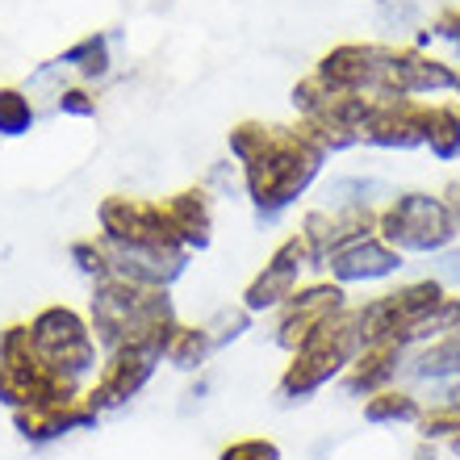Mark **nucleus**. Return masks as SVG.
I'll list each match as a JSON object with an SVG mask.
<instances>
[{
    "instance_id": "c756f323",
    "label": "nucleus",
    "mask_w": 460,
    "mask_h": 460,
    "mask_svg": "<svg viewBox=\"0 0 460 460\" xmlns=\"http://www.w3.org/2000/svg\"><path fill=\"white\" fill-rule=\"evenodd\" d=\"M431 0H376V22L385 30H423Z\"/></svg>"
},
{
    "instance_id": "5701e85b",
    "label": "nucleus",
    "mask_w": 460,
    "mask_h": 460,
    "mask_svg": "<svg viewBox=\"0 0 460 460\" xmlns=\"http://www.w3.org/2000/svg\"><path fill=\"white\" fill-rule=\"evenodd\" d=\"M423 406H427V398H419V389L398 381V385L368 394V398L360 402V414L368 427H414L419 414H423Z\"/></svg>"
},
{
    "instance_id": "aec40b11",
    "label": "nucleus",
    "mask_w": 460,
    "mask_h": 460,
    "mask_svg": "<svg viewBox=\"0 0 460 460\" xmlns=\"http://www.w3.org/2000/svg\"><path fill=\"white\" fill-rule=\"evenodd\" d=\"M394 193V184L381 176H364V172H335L323 176L314 189L318 206H335V209H381L385 197Z\"/></svg>"
},
{
    "instance_id": "0eeeda50",
    "label": "nucleus",
    "mask_w": 460,
    "mask_h": 460,
    "mask_svg": "<svg viewBox=\"0 0 460 460\" xmlns=\"http://www.w3.org/2000/svg\"><path fill=\"white\" fill-rule=\"evenodd\" d=\"M84 394L67 376L50 373L47 360L38 356L30 340V323H4L0 327V406L4 411H25V406H50V402H72Z\"/></svg>"
},
{
    "instance_id": "9b49d317",
    "label": "nucleus",
    "mask_w": 460,
    "mask_h": 460,
    "mask_svg": "<svg viewBox=\"0 0 460 460\" xmlns=\"http://www.w3.org/2000/svg\"><path fill=\"white\" fill-rule=\"evenodd\" d=\"M164 368V356L151 348H138V343H126V348L105 351L97 376L84 385V402L105 419V414L126 411L134 398H143L146 385L155 381V373Z\"/></svg>"
},
{
    "instance_id": "a878e982",
    "label": "nucleus",
    "mask_w": 460,
    "mask_h": 460,
    "mask_svg": "<svg viewBox=\"0 0 460 460\" xmlns=\"http://www.w3.org/2000/svg\"><path fill=\"white\" fill-rule=\"evenodd\" d=\"M414 439L436 444L439 452H448V456L460 460V411L439 406V402H427L423 414H419V423H414Z\"/></svg>"
},
{
    "instance_id": "4468645a",
    "label": "nucleus",
    "mask_w": 460,
    "mask_h": 460,
    "mask_svg": "<svg viewBox=\"0 0 460 460\" xmlns=\"http://www.w3.org/2000/svg\"><path fill=\"white\" fill-rule=\"evenodd\" d=\"M427 105L431 101L414 97H368V110L360 118V146L368 151H385V155H411L423 151L427 130Z\"/></svg>"
},
{
    "instance_id": "423d86ee",
    "label": "nucleus",
    "mask_w": 460,
    "mask_h": 460,
    "mask_svg": "<svg viewBox=\"0 0 460 460\" xmlns=\"http://www.w3.org/2000/svg\"><path fill=\"white\" fill-rule=\"evenodd\" d=\"M25 323H30V340H34L38 356L47 360L50 373L67 376L75 385H88L97 376L105 351H101L97 335H93V323H88L84 305L47 302V305H38Z\"/></svg>"
},
{
    "instance_id": "2eb2a0df",
    "label": "nucleus",
    "mask_w": 460,
    "mask_h": 460,
    "mask_svg": "<svg viewBox=\"0 0 460 460\" xmlns=\"http://www.w3.org/2000/svg\"><path fill=\"white\" fill-rule=\"evenodd\" d=\"M402 272H406V255L398 247H389L376 230H368L360 239L343 243L340 252H331L318 277H331L335 285H343L351 293V289H385Z\"/></svg>"
},
{
    "instance_id": "412c9836",
    "label": "nucleus",
    "mask_w": 460,
    "mask_h": 460,
    "mask_svg": "<svg viewBox=\"0 0 460 460\" xmlns=\"http://www.w3.org/2000/svg\"><path fill=\"white\" fill-rule=\"evenodd\" d=\"M50 67H63V72L72 75V80H80V84H105L113 75V42L110 34H101V30H93V34L75 38L72 47H63L59 55H55V63Z\"/></svg>"
},
{
    "instance_id": "a211bd4d",
    "label": "nucleus",
    "mask_w": 460,
    "mask_h": 460,
    "mask_svg": "<svg viewBox=\"0 0 460 460\" xmlns=\"http://www.w3.org/2000/svg\"><path fill=\"white\" fill-rule=\"evenodd\" d=\"M13 431L22 444H34V448H47V444H59V439L75 436V431H97L101 414L84 402V394L72 402H50V406H25V411L9 414Z\"/></svg>"
},
{
    "instance_id": "58836bf2",
    "label": "nucleus",
    "mask_w": 460,
    "mask_h": 460,
    "mask_svg": "<svg viewBox=\"0 0 460 460\" xmlns=\"http://www.w3.org/2000/svg\"><path fill=\"white\" fill-rule=\"evenodd\" d=\"M452 97H456V101H460V75H456V93H452Z\"/></svg>"
},
{
    "instance_id": "f8f14e48",
    "label": "nucleus",
    "mask_w": 460,
    "mask_h": 460,
    "mask_svg": "<svg viewBox=\"0 0 460 460\" xmlns=\"http://www.w3.org/2000/svg\"><path fill=\"white\" fill-rule=\"evenodd\" d=\"M456 75L460 63L452 55H439L431 47H414V42H389V63H385L389 97L444 101L456 93Z\"/></svg>"
},
{
    "instance_id": "9d476101",
    "label": "nucleus",
    "mask_w": 460,
    "mask_h": 460,
    "mask_svg": "<svg viewBox=\"0 0 460 460\" xmlns=\"http://www.w3.org/2000/svg\"><path fill=\"white\" fill-rule=\"evenodd\" d=\"M351 302H356V297H351L343 285H335L331 277H310L289 302L280 305L277 314L268 318V343L289 356V351L302 348L314 331H323L327 323L348 314Z\"/></svg>"
},
{
    "instance_id": "473e14b6",
    "label": "nucleus",
    "mask_w": 460,
    "mask_h": 460,
    "mask_svg": "<svg viewBox=\"0 0 460 460\" xmlns=\"http://www.w3.org/2000/svg\"><path fill=\"white\" fill-rule=\"evenodd\" d=\"M214 460H285V448L272 436H234L222 444Z\"/></svg>"
},
{
    "instance_id": "ddd939ff",
    "label": "nucleus",
    "mask_w": 460,
    "mask_h": 460,
    "mask_svg": "<svg viewBox=\"0 0 460 460\" xmlns=\"http://www.w3.org/2000/svg\"><path fill=\"white\" fill-rule=\"evenodd\" d=\"M385 63H389V42H381V38H348V42H335V47L323 50L310 72L323 84L340 88V93L381 97L385 93Z\"/></svg>"
},
{
    "instance_id": "7ed1b4c3",
    "label": "nucleus",
    "mask_w": 460,
    "mask_h": 460,
    "mask_svg": "<svg viewBox=\"0 0 460 460\" xmlns=\"http://www.w3.org/2000/svg\"><path fill=\"white\" fill-rule=\"evenodd\" d=\"M360 348H364L360 327H356V314L348 310V314H340L335 323L314 331L302 348H293L285 356L277 373V402L302 406V402H314L323 389L340 385V376L348 373V364L356 360Z\"/></svg>"
},
{
    "instance_id": "c85d7f7f",
    "label": "nucleus",
    "mask_w": 460,
    "mask_h": 460,
    "mask_svg": "<svg viewBox=\"0 0 460 460\" xmlns=\"http://www.w3.org/2000/svg\"><path fill=\"white\" fill-rule=\"evenodd\" d=\"M201 323H206V331L214 335V348L222 351V348H234V343L247 340V335L255 331V323H260V318L247 314V310L239 305V297H234V302L218 305V310H214L209 318H201Z\"/></svg>"
},
{
    "instance_id": "6e6552de",
    "label": "nucleus",
    "mask_w": 460,
    "mask_h": 460,
    "mask_svg": "<svg viewBox=\"0 0 460 460\" xmlns=\"http://www.w3.org/2000/svg\"><path fill=\"white\" fill-rule=\"evenodd\" d=\"M113 252H155V247H181L164 214V201L146 193H105L97 201V230Z\"/></svg>"
},
{
    "instance_id": "4be33fe9",
    "label": "nucleus",
    "mask_w": 460,
    "mask_h": 460,
    "mask_svg": "<svg viewBox=\"0 0 460 460\" xmlns=\"http://www.w3.org/2000/svg\"><path fill=\"white\" fill-rule=\"evenodd\" d=\"M460 376V335H444V340H431V343H419L411 348L406 356V376L411 385H448Z\"/></svg>"
},
{
    "instance_id": "f704fd0d",
    "label": "nucleus",
    "mask_w": 460,
    "mask_h": 460,
    "mask_svg": "<svg viewBox=\"0 0 460 460\" xmlns=\"http://www.w3.org/2000/svg\"><path fill=\"white\" fill-rule=\"evenodd\" d=\"M427 272L439 277L448 289H460V239L452 243V247H444L439 255H431V260H427Z\"/></svg>"
},
{
    "instance_id": "2f4dec72",
    "label": "nucleus",
    "mask_w": 460,
    "mask_h": 460,
    "mask_svg": "<svg viewBox=\"0 0 460 460\" xmlns=\"http://www.w3.org/2000/svg\"><path fill=\"white\" fill-rule=\"evenodd\" d=\"M55 113H63V118H75V121H88L101 113V97L93 84H80V80H72V84H59L55 88Z\"/></svg>"
},
{
    "instance_id": "6ab92c4d",
    "label": "nucleus",
    "mask_w": 460,
    "mask_h": 460,
    "mask_svg": "<svg viewBox=\"0 0 460 460\" xmlns=\"http://www.w3.org/2000/svg\"><path fill=\"white\" fill-rule=\"evenodd\" d=\"M406 356H411V351L398 348V343H364V348L356 351V360L348 364V373L340 376L343 398L364 402L368 394H376V389L398 385L402 376H406Z\"/></svg>"
},
{
    "instance_id": "1a4fd4ad",
    "label": "nucleus",
    "mask_w": 460,
    "mask_h": 460,
    "mask_svg": "<svg viewBox=\"0 0 460 460\" xmlns=\"http://www.w3.org/2000/svg\"><path fill=\"white\" fill-rule=\"evenodd\" d=\"M310 277H318L314 260H310V252H305L302 234L289 230V234H285V239L264 255V264L243 280L239 305L247 310V314H255V318H272Z\"/></svg>"
},
{
    "instance_id": "c9c22d12",
    "label": "nucleus",
    "mask_w": 460,
    "mask_h": 460,
    "mask_svg": "<svg viewBox=\"0 0 460 460\" xmlns=\"http://www.w3.org/2000/svg\"><path fill=\"white\" fill-rule=\"evenodd\" d=\"M439 197H444V206H448L452 222H456V234H460V176H448V181L439 184Z\"/></svg>"
},
{
    "instance_id": "393cba45",
    "label": "nucleus",
    "mask_w": 460,
    "mask_h": 460,
    "mask_svg": "<svg viewBox=\"0 0 460 460\" xmlns=\"http://www.w3.org/2000/svg\"><path fill=\"white\" fill-rule=\"evenodd\" d=\"M423 151L436 164H456L460 159V101L456 97H444L427 105Z\"/></svg>"
},
{
    "instance_id": "7c9ffc66",
    "label": "nucleus",
    "mask_w": 460,
    "mask_h": 460,
    "mask_svg": "<svg viewBox=\"0 0 460 460\" xmlns=\"http://www.w3.org/2000/svg\"><path fill=\"white\" fill-rule=\"evenodd\" d=\"M423 34H427V42H444L452 50V59L460 63V4L456 0H439L436 9H431V17H427Z\"/></svg>"
},
{
    "instance_id": "b1692460",
    "label": "nucleus",
    "mask_w": 460,
    "mask_h": 460,
    "mask_svg": "<svg viewBox=\"0 0 460 460\" xmlns=\"http://www.w3.org/2000/svg\"><path fill=\"white\" fill-rule=\"evenodd\" d=\"M214 356H218V348H214V335L206 331V323H189V318L176 323L168 348H164V364L172 373H184V376L206 373Z\"/></svg>"
},
{
    "instance_id": "20e7f679",
    "label": "nucleus",
    "mask_w": 460,
    "mask_h": 460,
    "mask_svg": "<svg viewBox=\"0 0 460 460\" xmlns=\"http://www.w3.org/2000/svg\"><path fill=\"white\" fill-rule=\"evenodd\" d=\"M448 285L431 272L423 277H398L394 285L376 289L373 297H360L351 302V314H356V327H360L364 343H398V348L411 351L419 343V327L427 323V314L444 302Z\"/></svg>"
},
{
    "instance_id": "4c0bfd02",
    "label": "nucleus",
    "mask_w": 460,
    "mask_h": 460,
    "mask_svg": "<svg viewBox=\"0 0 460 460\" xmlns=\"http://www.w3.org/2000/svg\"><path fill=\"white\" fill-rule=\"evenodd\" d=\"M444 452L436 448V444H423V439H414V452H411V460H439Z\"/></svg>"
},
{
    "instance_id": "bb28decb",
    "label": "nucleus",
    "mask_w": 460,
    "mask_h": 460,
    "mask_svg": "<svg viewBox=\"0 0 460 460\" xmlns=\"http://www.w3.org/2000/svg\"><path fill=\"white\" fill-rule=\"evenodd\" d=\"M38 126V101L22 84H0V138H25Z\"/></svg>"
},
{
    "instance_id": "cd10ccee",
    "label": "nucleus",
    "mask_w": 460,
    "mask_h": 460,
    "mask_svg": "<svg viewBox=\"0 0 460 460\" xmlns=\"http://www.w3.org/2000/svg\"><path fill=\"white\" fill-rule=\"evenodd\" d=\"M67 260H72V268L88 280V285L113 277V252L101 234H80V239H72L67 243Z\"/></svg>"
},
{
    "instance_id": "e433bc0d",
    "label": "nucleus",
    "mask_w": 460,
    "mask_h": 460,
    "mask_svg": "<svg viewBox=\"0 0 460 460\" xmlns=\"http://www.w3.org/2000/svg\"><path fill=\"white\" fill-rule=\"evenodd\" d=\"M427 402H439V406H452V411H460V376H456V381H448V385H436Z\"/></svg>"
},
{
    "instance_id": "f257e3e1",
    "label": "nucleus",
    "mask_w": 460,
    "mask_h": 460,
    "mask_svg": "<svg viewBox=\"0 0 460 460\" xmlns=\"http://www.w3.org/2000/svg\"><path fill=\"white\" fill-rule=\"evenodd\" d=\"M331 159L305 143L289 121H268L264 138L255 143L252 155L239 159L243 201L260 226L280 222L289 209L305 206L318 189Z\"/></svg>"
},
{
    "instance_id": "72a5a7b5",
    "label": "nucleus",
    "mask_w": 460,
    "mask_h": 460,
    "mask_svg": "<svg viewBox=\"0 0 460 460\" xmlns=\"http://www.w3.org/2000/svg\"><path fill=\"white\" fill-rule=\"evenodd\" d=\"M206 184H209V193L214 197H230V193H239L243 197V181H239V164L234 159H218L214 168L206 172Z\"/></svg>"
},
{
    "instance_id": "39448f33",
    "label": "nucleus",
    "mask_w": 460,
    "mask_h": 460,
    "mask_svg": "<svg viewBox=\"0 0 460 460\" xmlns=\"http://www.w3.org/2000/svg\"><path fill=\"white\" fill-rule=\"evenodd\" d=\"M376 234L406 260H431L460 239L439 189H394L376 209Z\"/></svg>"
},
{
    "instance_id": "dca6fc26",
    "label": "nucleus",
    "mask_w": 460,
    "mask_h": 460,
    "mask_svg": "<svg viewBox=\"0 0 460 460\" xmlns=\"http://www.w3.org/2000/svg\"><path fill=\"white\" fill-rule=\"evenodd\" d=\"M293 230L302 234L305 252H310V260H314V272H323V264H327L331 252H340L343 243L376 230V209H335V206H318V201H310Z\"/></svg>"
},
{
    "instance_id": "f03ea898",
    "label": "nucleus",
    "mask_w": 460,
    "mask_h": 460,
    "mask_svg": "<svg viewBox=\"0 0 460 460\" xmlns=\"http://www.w3.org/2000/svg\"><path fill=\"white\" fill-rule=\"evenodd\" d=\"M84 314L93 323V335H97L101 351L138 343V348H151L164 356L172 331L181 323V310H176L172 289L134 285L126 277H110V280L88 285Z\"/></svg>"
},
{
    "instance_id": "f3484780",
    "label": "nucleus",
    "mask_w": 460,
    "mask_h": 460,
    "mask_svg": "<svg viewBox=\"0 0 460 460\" xmlns=\"http://www.w3.org/2000/svg\"><path fill=\"white\" fill-rule=\"evenodd\" d=\"M159 201H164V214H168V222H172L176 243H181L193 260L214 247V230H218V197L209 193L206 181L181 184V189L164 193Z\"/></svg>"
}]
</instances>
